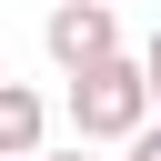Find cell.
<instances>
[{
  "mask_svg": "<svg viewBox=\"0 0 161 161\" xmlns=\"http://www.w3.org/2000/svg\"><path fill=\"white\" fill-rule=\"evenodd\" d=\"M40 161H91V151H80V141H70V151H40Z\"/></svg>",
  "mask_w": 161,
  "mask_h": 161,
  "instance_id": "cell-6",
  "label": "cell"
},
{
  "mask_svg": "<svg viewBox=\"0 0 161 161\" xmlns=\"http://www.w3.org/2000/svg\"><path fill=\"white\" fill-rule=\"evenodd\" d=\"M131 161H161V131H141V141H131Z\"/></svg>",
  "mask_w": 161,
  "mask_h": 161,
  "instance_id": "cell-5",
  "label": "cell"
},
{
  "mask_svg": "<svg viewBox=\"0 0 161 161\" xmlns=\"http://www.w3.org/2000/svg\"><path fill=\"white\" fill-rule=\"evenodd\" d=\"M40 131H50V101L30 80H0V161H40Z\"/></svg>",
  "mask_w": 161,
  "mask_h": 161,
  "instance_id": "cell-3",
  "label": "cell"
},
{
  "mask_svg": "<svg viewBox=\"0 0 161 161\" xmlns=\"http://www.w3.org/2000/svg\"><path fill=\"white\" fill-rule=\"evenodd\" d=\"M40 40H50V60H60L70 80H80V70H101V60H121V20H111L101 0H60Z\"/></svg>",
  "mask_w": 161,
  "mask_h": 161,
  "instance_id": "cell-2",
  "label": "cell"
},
{
  "mask_svg": "<svg viewBox=\"0 0 161 161\" xmlns=\"http://www.w3.org/2000/svg\"><path fill=\"white\" fill-rule=\"evenodd\" d=\"M70 131H80V151H101V141H141V131H151L141 60H101V70H80V80H70Z\"/></svg>",
  "mask_w": 161,
  "mask_h": 161,
  "instance_id": "cell-1",
  "label": "cell"
},
{
  "mask_svg": "<svg viewBox=\"0 0 161 161\" xmlns=\"http://www.w3.org/2000/svg\"><path fill=\"white\" fill-rule=\"evenodd\" d=\"M101 10H111V0H101Z\"/></svg>",
  "mask_w": 161,
  "mask_h": 161,
  "instance_id": "cell-7",
  "label": "cell"
},
{
  "mask_svg": "<svg viewBox=\"0 0 161 161\" xmlns=\"http://www.w3.org/2000/svg\"><path fill=\"white\" fill-rule=\"evenodd\" d=\"M141 91H151V111H161V30H151V50H141Z\"/></svg>",
  "mask_w": 161,
  "mask_h": 161,
  "instance_id": "cell-4",
  "label": "cell"
}]
</instances>
